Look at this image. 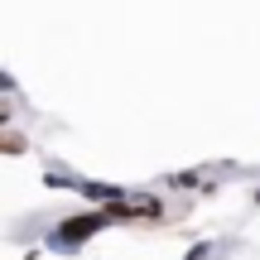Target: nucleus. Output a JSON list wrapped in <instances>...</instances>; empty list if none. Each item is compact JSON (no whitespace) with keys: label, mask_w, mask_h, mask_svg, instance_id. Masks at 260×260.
Wrapping results in <instances>:
<instances>
[{"label":"nucleus","mask_w":260,"mask_h":260,"mask_svg":"<svg viewBox=\"0 0 260 260\" xmlns=\"http://www.w3.org/2000/svg\"><path fill=\"white\" fill-rule=\"evenodd\" d=\"M102 226H106V217H73V222H63V241L77 246V241H87L92 232H102Z\"/></svg>","instance_id":"1"},{"label":"nucleus","mask_w":260,"mask_h":260,"mask_svg":"<svg viewBox=\"0 0 260 260\" xmlns=\"http://www.w3.org/2000/svg\"><path fill=\"white\" fill-rule=\"evenodd\" d=\"M0 125H10V102L0 96Z\"/></svg>","instance_id":"2"}]
</instances>
